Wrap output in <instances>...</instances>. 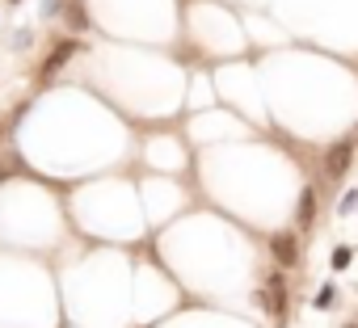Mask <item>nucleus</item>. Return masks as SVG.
I'll return each mask as SVG.
<instances>
[{
  "mask_svg": "<svg viewBox=\"0 0 358 328\" xmlns=\"http://www.w3.org/2000/svg\"><path fill=\"white\" fill-rule=\"evenodd\" d=\"M72 55H76V38H64V42H55V51H51L46 55V60H42V76H55L68 60H72Z\"/></svg>",
  "mask_w": 358,
  "mask_h": 328,
  "instance_id": "nucleus-1",
  "label": "nucleus"
},
{
  "mask_svg": "<svg viewBox=\"0 0 358 328\" xmlns=\"http://www.w3.org/2000/svg\"><path fill=\"white\" fill-rule=\"evenodd\" d=\"M350 152H354V143H337V147H329V156H325V173H329L333 181H341V173L350 169Z\"/></svg>",
  "mask_w": 358,
  "mask_h": 328,
  "instance_id": "nucleus-2",
  "label": "nucleus"
},
{
  "mask_svg": "<svg viewBox=\"0 0 358 328\" xmlns=\"http://www.w3.org/2000/svg\"><path fill=\"white\" fill-rule=\"evenodd\" d=\"M274 257H278L283 265H295V261H299V248H295V236H291V232L274 236Z\"/></svg>",
  "mask_w": 358,
  "mask_h": 328,
  "instance_id": "nucleus-3",
  "label": "nucleus"
},
{
  "mask_svg": "<svg viewBox=\"0 0 358 328\" xmlns=\"http://www.w3.org/2000/svg\"><path fill=\"white\" fill-rule=\"evenodd\" d=\"M312 219H316V194L303 190V198H299V228H312Z\"/></svg>",
  "mask_w": 358,
  "mask_h": 328,
  "instance_id": "nucleus-4",
  "label": "nucleus"
},
{
  "mask_svg": "<svg viewBox=\"0 0 358 328\" xmlns=\"http://www.w3.org/2000/svg\"><path fill=\"white\" fill-rule=\"evenodd\" d=\"M262 299H266V307H270L274 316H283V278H278V273L270 278V291H266Z\"/></svg>",
  "mask_w": 358,
  "mask_h": 328,
  "instance_id": "nucleus-5",
  "label": "nucleus"
},
{
  "mask_svg": "<svg viewBox=\"0 0 358 328\" xmlns=\"http://www.w3.org/2000/svg\"><path fill=\"white\" fill-rule=\"evenodd\" d=\"M60 13H64V0H42V21L60 17Z\"/></svg>",
  "mask_w": 358,
  "mask_h": 328,
  "instance_id": "nucleus-6",
  "label": "nucleus"
},
{
  "mask_svg": "<svg viewBox=\"0 0 358 328\" xmlns=\"http://www.w3.org/2000/svg\"><path fill=\"white\" fill-rule=\"evenodd\" d=\"M30 38H34V34H30L26 26H21V30H13V51H30Z\"/></svg>",
  "mask_w": 358,
  "mask_h": 328,
  "instance_id": "nucleus-7",
  "label": "nucleus"
},
{
  "mask_svg": "<svg viewBox=\"0 0 358 328\" xmlns=\"http://www.w3.org/2000/svg\"><path fill=\"white\" fill-rule=\"evenodd\" d=\"M354 206H358V190H350V194L341 198V206H337V215H350Z\"/></svg>",
  "mask_w": 358,
  "mask_h": 328,
  "instance_id": "nucleus-8",
  "label": "nucleus"
},
{
  "mask_svg": "<svg viewBox=\"0 0 358 328\" xmlns=\"http://www.w3.org/2000/svg\"><path fill=\"white\" fill-rule=\"evenodd\" d=\"M350 257H354L350 248H337V253H333V269H346V265H350Z\"/></svg>",
  "mask_w": 358,
  "mask_h": 328,
  "instance_id": "nucleus-9",
  "label": "nucleus"
},
{
  "mask_svg": "<svg viewBox=\"0 0 358 328\" xmlns=\"http://www.w3.org/2000/svg\"><path fill=\"white\" fill-rule=\"evenodd\" d=\"M333 299H337V291H333V286H321V295H316V303H321V307H329Z\"/></svg>",
  "mask_w": 358,
  "mask_h": 328,
  "instance_id": "nucleus-10",
  "label": "nucleus"
},
{
  "mask_svg": "<svg viewBox=\"0 0 358 328\" xmlns=\"http://www.w3.org/2000/svg\"><path fill=\"white\" fill-rule=\"evenodd\" d=\"M9 5H21V0H9Z\"/></svg>",
  "mask_w": 358,
  "mask_h": 328,
  "instance_id": "nucleus-11",
  "label": "nucleus"
},
{
  "mask_svg": "<svg viewBox=\"0 0 358 328\" xmlns=\"http://www.w3.org/2000/svg\"><path fill=\"white\" fill-rule=\"evenodd\" d=\"M350 328H358V324H350Z\"/></svg>",
  "mask_w": 358,
  "mask_h": 328,
  "instance_id": "nucleus-12",
  "label": "nucleus"
}]
</instances>
